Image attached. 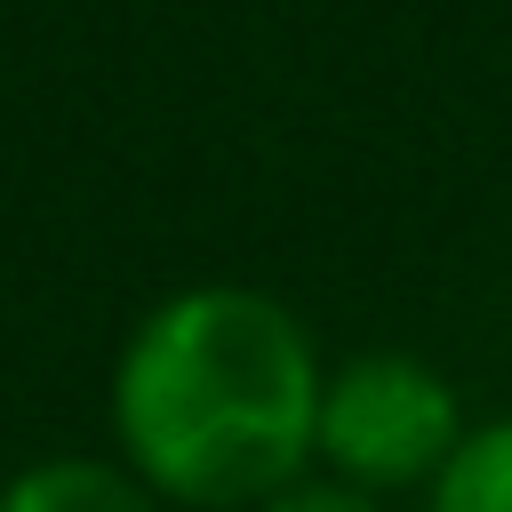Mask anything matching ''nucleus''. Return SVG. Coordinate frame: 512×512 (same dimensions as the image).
<instances>
[{
	"label": "nucleus",
	"mask_w": 512,
	"mask_h": 512,
	"mask_svg": "<svg viewBox=\"0 0 512 512\" xmlns=\"http://www.w3.org/2000/svg\"><path fill=\"white\" fill-rule=\"evenodd\" d=\"M320 384V344L280 296L192 280L112 352V456L168 512H256L312 472Z\"/></svg>",
	"instance_id": "1"
},
{
	"label": "nucleus",
	"mask_w": 512,
	"mask_h": 512,
	"mask_svg": "<svg viewBox=\"0 0 512 512\" xmlns=\"http://www.w3.org/2000/svg\"><path fill=\"white\" fill-rule=\"evenodd\" d=\"M456 440H464V400L424 352H392V344L352 352L320 384L312 464H328V480H344L376 504L400 488H432V472L448 464Z\"/></svg>",
	"instance_id": "2"
},
{
	"label": "nucleus",
	"mask_w": 512,
	"mask_h": 512,
	"mask_svg": "<svg viewBox=\"0 0 512 512\" xmlns=\"http://www.w3.org/2000/svg\"><path fill=\"white\" fill-rule=\"evenodd\" d=\"M0 512H168V504L120 456L56 448V456H32L0 480Z\"/></svg>",
	"instance_id": "3"
},
{
	"label": "nucleus",
	"mask_w": 512,
	"mask_h": 512,
	"mask_svg": "<svg viewBox=\"0 0 512 512\" xmlns=\"http://www.w3.org/2000/svg\"><path fill=\"white\" fill-rule=\"evenodd\" d=\"M424 512H512V416L464 424V440L424 488Z\"/></svg>",
	"instance_id": "4"
},
{
	"label": "nucleus",
	"mask_w": 512,
	"mask_h": 512,
	"mask_svg": "<svg viewBox=\"0 0 512 512\" xmlns=\"http://www.w3.org/2000/svg\"><path fill=\"white\" fill-rule=\"evenodd\" d=\"M256 512H384L376 496H360V488H344V480H296V488H280L272 504H256Z\"/></svg>",
	"instance_id": "5"
}]
</instances>
